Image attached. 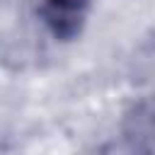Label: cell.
<instances>
[{
  "label": "cell",
  "mask_w": 155,
  "mask_h": 155,
  "mask_svg": "<svg viewBox=\"0 0 155 155\" xmlns=\"http://www.w3.org/2000/svg\"><path fill=\"white\" fill-rule=\"evenodd\" d=\"M153 102L138 99L133 102L121 121V136L126 145L136 153H150L153 150V136H155V119H153Z\"/></svg>",
  "instance_id": "7a4b0ae2"
},
{
  "label": "cell",
  "mask_w": 155,
  "mask_h": 155,
  "mask_svg": "<svg viewBox=\"0 0 155 155\" xmlns=\"http://www.w3.org/2000/svg\"><path fill=\"white\" fill-rule=\"evenodd\" d=\"M92 0H44L41 19L58 41H73L80 36Z\"/></svg>",
  "instance_id": "6da1fadb"
}]
</instances>
